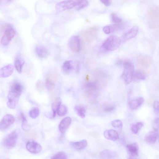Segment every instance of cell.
<instances>
[{"label":"cell","mask_w":159,"mask_h":159,"mask_svg":"<svg viewBox=\"0 0 159 159\" xmlns=\"http://www.w3.org/2000/svg\"><path fill=\"white\" fill-rule=\"evenodd\" d=\"M121 42V40L119 37L114 35L111 36L103 43L101 48L107 51H114L119 47Z\"/></svg>","instance_id":"6da1fadb"},{"label":"cell","mask_w":159,"mask_h":159,"mask_svg":"<svg viewBox=\"0 0 159 159\" xmlns=\"http://www.w3.org/2000/svg\"><path fill=\"white\" fill-rule=\"evenodd\" d=\"M124 71L122 74V78L127 84L130 83L133 79L135 73V68L133 63L128 61L123 63Z\"/></svg>","instance_id":"7a4b0ae2"},{"label":"cell","mask_w":159,"mask_h":159,"mask_svg":"<svg viewBox=\"0 0 159 159\" xmlns=\"http://www.w3.org/2000/svg\"><path fill=\"white\" fill-rule=\"evenodd\" d=\"M148 23L150 28L155 29L159 26V7L150 10L148 14Z\"/></svg>","instance_id":"3957f363"},{"label":"cell","mask_w":159,"mask_h":159,"mask_svg":"<svg viewBox=\"0 0 159 159\" xmlns=\"http://www.w3.org/2000/svg\"><path fill=\"white\" fill-rule=\"evenodd\" d=\"M16 31L14 29L8 27L4 31L1 40V44L4 46H8L15 37Z\"/></svg>","instance_id":"277c9868"},{"label":"cell","mask_w":159,"mask_h":159,"mask_svg":"<svg viewBox=\"0 0 159 159\" xmlns=\"http://www.w3.org/2000/svg\"><path fill=\"white\" fill-rule=\"evenodd\" d=\"M76 5L74 0H66L57 4L55 10L57 12H61L75 7Z\"/></svg>","instance_id":"5b68a950"},{"label":"cell","mask_w":159,"mask_h":159,"mask_svg":"<svg viewBox=\"0 0 159 159\" xmlns=\"http://www.w3.org/2000/svg\"><path fill=\"white\" fill-rule=\"evenodd\" d=\"M18 138V134L17 132L15 131L12 132L4 140V146L8 148H13L17 143Z\"/></svg>","instance_id":"8992f818"},{"label":"cell","mask_w":159,"mask_h":159,"mask_svg":"<svg viewBox=\"0 0 159 159\" xmlns=\"http://www.w3.org/2000/svg\"><path fill=\"white\" fill-rule=\"evenodd\" d=\"M69 46L72 51L78 53L81 50V40L79 37L74 35L72 37L69 42Z\"/></svg>","instance_id":"52a82bcc"},{"label":"cell","mask_w":159,"mask_h":159,"mask_svg":"<svg viewBox=\"0 0 159 159\" xmlns=\"http://www.w3.org/2000/svg\"><path fill=\"white\" fill-rule=\"evenodd\" d=\"M86 94L89 97H95L98 92L97 85L93 82H90L86 84L85 86Z\"/></svg>","instance_id":"ba28073f"},{"label":"cell","mask_w":159,"mask_h":159,"mask_svg":"<svg viewBox=\"0 0 159 159\" xmlns=\"http://www.w3.org/2000/svg\"><path fill=\"white\" fill-rule=\"evenodd\" d=\"M14 121L15 119L12 115L9 114L5 115L0 124V129L1 131H4L13 124Z\"/></svg>","instance_id":"9c48e42d"},{"label":"cell","mask_w":159,"mask_h":159,"mask_svg":"<svg viewBox=\"0 0 159 159\" xmlns=\"http://www.w3.org/2000/svg\"><path fill=\"white\" fill-rule=\"evenodd\" d=\"M139 28L137 26H133L123 35L121 42H125L134 38L137 34Z\"/></svg>","instance_id":"30bf717a"},{"label":"cell","mask_w":159,"mask_h":159,"mask_svg":"<svg viewBox=\"0 0 159 159\" xmlns=\"http://www.w3.org/2000/svg\"><path fill=\"white\" fill-rule=\"evenodd\" d=\"M26 147L28 151L34 154L39 153L42 149L41 145L33 140H30L28 141L26 145Z\"/></svg>","instance_id":"8fae6325"},{"label":"cell","mask_w":159,"mask_h":159,"mask_svg":"<svg viewBox=\"0 0 159 159\" xmlns=\"http://www.w3.org/2000/svg\"><path fill=\"white\" fill-rule=\"evenodd\" d=\"M20 96V95L17 93L10 90L8 96V101L7 103L8 107L11 109L14 108L16 107L17 102Z\"/></svg>","instance_id":"7c38bea8"},{"label":"cell","mask_w":159,"mask_h":159,"mask_svg":"<svg viewBox=\"0 0 159 159\" xmlns=\"http://www.w3.org/2000/svg\"><path fill=\"white\" fill-rule=\"evenodd\" d=\"M72 119L70 117H67L63 118L59 125V131L62 133H65L69 128Z\"/></svg>","instance_id":"4fadbf2b"},{"label":"cell","mask_w":159,"mask_h":159,"mask_svg":"<svg viewBox=\"0 0 159 159\" xmlns=\"http://www.w3.org/2000/svg\"><path fill=\"white\" fill-rule=\"evenodd\" d=\"M74 70H75L74 63L72 61H66L62 67V72L66 75L70 74Z\"/></svg>","instance_id":"5bb4252c"},{"label":"cell","mask_w":159,"mask_h":159,"mask_svg":"<svg viewBox=\"0 0 159 159\" xmlns=\"http://www.w3.org/2000/svg\"><path fill=\"white\" fill-rule=\"evenodd\" d=\"M138 63L139 65L142 67L147 69L152 65V60L149 57L143 56L141 57L138 59Z\"/></svg>","instance_id":"9a60e30c"},{"label":"cell","mask_w":159,"mask_h":159,"mask_svg":"<svg viewBox=\"0 0 159 159\" xmlns=\"http://www.w3.org/2000/svg\"><path fill=\"white\" fill-rule=\"evenodd\" d=\"M14 67L12 65H9L2 68L0 71V76L3 78L10 76L14 71Z\"/></svg>","instance_id":"2e32d148"},{"label":"cell","mask_w":159,"mask_h":159,"mask_svg":"<svg viewBox=\"0 0 159 159\" xmlns=\"http://www.w3.org/2000/svg\"><path fill=\"white\" fill-rule=\"evenodd\" d=\"M126 148L131 157H136L138 156L139 148L137 143H134L128 145L126 146Z\"/></svg>","instance_id":"e0dca14e"},{"label":"cell","mask_w":159,"mask_h":159,"mask_svg":"<svg viewBox=\"0 0 159 159\" xmlns=\"http://www.w3.org/2000/svg\"><path fill=\"white\" fill-rule=\"evenodd\" d=\"M35 52L37 55L42 58H47L50 54L49 51L42 46H37L35 48Z\"/></svg>","instance_id":"ac0fdd59"},{"label":"cell","mask_w":159,"mask_h":159,"mask_svg":"<svg viewBox=\"0 0 159 159\" xmlns=\"http://www.w3.org/2000/svg\"><path fill=\"white\" fill-rule=\"evenodd\" d=\"M105 137L107 139L115 141L119 138L118 133L114 130H109L105 131L104 133Z\"/></svg>","instance_id":"d6986e66"},{"label":"cell","mask_w":159,"mask_h":159,"mask_svg":"<svg viewBox=\"0 0 159 159\" xmlns=\"http://www.w3.org/2000/svg\"><path fill=\"white\" fill-rule=\"evenodd\" d=\"M56 78L55 76L50 74L48 75L46 80V85L47 88L50 90H52L54 88Z\"/></svg>","instance_id":"ffe728a7"},{"label":"cell","mask_w":159,"mask_h":159,"mask_svg":"<svg viewBox=\"0 0 159 159\" xmlns=\"http://www.w3.org/2000/svg\"><path fill=\"white\" fill-rule=\"evenodd\" d=\"M144 101V100L142 97L132 100L129 102V107L132 110L136 109L143 104Z\"/></svg>","instance_id":"44dd1931"},{"label":"cell","mask_w":159,"mask_h":159,"mask_svg":"<svg viewBox=\"0 0 159 159\" xmlns=\"http://www.w3.org/2000/svg\"><path fill=\"white\" fill-rule=\"evenodd\" d=\"M157 137V132L154 130L150 132L146 135L145 137V140L148 143L153 144L156 142Z\"/></svg>","instance_id":"7402d4cb"},{"label":"cell","mask_w":159,"mask_h":159,"mask_svg":"<svg viewBox=\"0 0 159 159\" xmlns=\"http://www.w3.org/2000/svg\"><path fill=\"white\" fill-rule=\"evenodd\" d=\"M72 147L76 150H82L87 146V142L86 140H83L77 142H72L70 143Z\"/></svg>","instance_id":"603a6c76"},{"label":"cell","mask_w":159,"mask_h":159,"mask_svg":"<svg viewBox=\"0 0 159 159\" xmlns=\"http://www.w3.org/2000/svg\"><path fill=\"white\" fill-rule=\"evenodd\" d=\"M86 109L85 106L83 105H78L74 108L75 111L77 114L82 118L85 117Z\"/></svg>","instance_id":"cb8c5ba5"},{"label":"cell","mask_w":159,"mask_h":159,"mask_svg":"<svg viewBox=\"0 0 159 159\" xmlns=\"http://www.w3.org/2000/svg\"><path fill=\"white\" fill-rule=\"evenodd\" d=\"M24 63V60L20 55H18L16 58L14 62L15 68L19 73L22 72V66Z\"/></svg>","instance_id":"d4e9b609"},{"label":"cell","mask_w":159,"mask_h":159,"mask_svg":"<svg viewBox=\"0 0 159 159\" xmlns=\"http://www.w3.org/2000/svg\"><path fill=\"white\" fill-rule=\"evenodd\" d=\"M62 100L60 98H57L52 105V108L53 110V114L52 118L55 117L57 110L61 105Z\"/></svg>","instance_id":"484cf974"},{"label":"cell","mask_w":159,"mask_h":159,"mask_svg":"<svg viewBox=\"0 0 159 159\" xmlns=\"http://www.w3.org/2000/svg\"><path fill=\"white\" fill-rule=\"evenodd\" d=\"M10 90L15 92L20 96L22 92L23 87L20 83L16 82L11 86Z\"/></svg>","instance_id":"4316f807"},{"label":"cell","mask_w":159,"mask_h":159,"mask_svg":"<svg viewBox=\"0 0 159 159\" xmlns=\"http://www.w3.org/2000/svg\"><path fill=\"white\" fill-rule=\"evenodd\" d=\"M77 3L75 9L78 10H80L87 7L89 3L87 0H74Z\"/></svg>","instance_id":"83f0119b"},{"label":"cell","mask_w":159,"mask_h":159,"mask_svg":"<svg viewBox=\"0 0 159 159\" xmlns=\"http://www.w3.org/2000/svg\"><path fill=\"white\" fill-rule=\"evenodd\" d=\"M143 125V124L141 122L132 123L131 125V129L134 133L137 134L141 129Z\"/></svg>","instance_id":"f1b7e54d"},{"label":"cell","mask_w":159,"mask_h":159,"mask_svg":"<svg viewBox=\"0 0 159 159\" xmlns=\"http://www.w3.org/2000/svg\"><path fill=\"white\" fill-rule=\"evenodd\" d=\"M21 117L22 120V129L25 131H28L30 129V126L27 123L25 117L22 113L21 114Z\"/></svg>","instance_id":"f546056e"},{"label":"cell","mask_w":159,"mask_h":159,"mask_svg":"<svg viewBox=\"0 0 159 159\" xmlns=\"http://www.w3.org/2000/svg\"><path fill=\"white\" fill-rule=\"evenodd\" d=\"M101 156L104 158H109L115 156V154L109 150H105L101 152Z\"/></svg>","instance_id":"4dcf8cb0"},{"label":"cell","mask_w":159,"mask_h":159,"mask_svg":"<svg viewBox=\"0 0 159 159\" xmlns=\"http://www.w3.org/2000/svg\"><path fill=\"white\" fill-rule=\"evenodd\" d=\"M146 78V76L142 72L137 71L135 72L133 79L135 81L144 80Z\"/></svg>","instance_id":"1f68e13d"},{"label":"cell","mask_w":159,"mask_h":159,"mask_svg":"<svg viewBox=\"0 0 159 159\" xmlns=\"http://www.w3.org/2000/svg\"><path fill=\"white\" fill-rule=\"evenodd\" d=\"M67 113V109L66 106L64 105H60L58 107L57 113L58 115L61 116L65 115Z\"/></svg>","instance_id":"d6a6232c"},{"label":"cell","mask_w":159,"mask_h":159,"mask_svg":"<svg viewBox=\"0 0 159 159\" xmlns=\"http://www.w3.org/2000/svg\"><path fill=\"white\" fill-rule=\"evenodd\" d=\"M110 17L112 22L115 24H120L123 21L122 20L121 18L114 13L111 14Z\"/></svg>","instance_id":"836d02e7"},{"label":"cell","mask_w":159,"mask_h":159,"mask_svg":"<svg viewBox=\"0 0 159 159\" xmlns=\"http://www.w3.org/2000/svg\"><path fill=\"white\" fill-rule=\"evenodd\" d=\"M111 125L114 128L121 129L123 127V123L122 121L118 119L114 120L111 122Z\"/></svg>","instance_id":"e575fe53"},{"label":"cell","mask_w":159,"mask_h":159,"mask_svg":"<svg viewBox=\"0 0 159 159\" xmlns=\"http://www.w3.org/2000/svg\"><path fill=\"white\" fill-rule=\"evenodd\" d=\"M39 114V110L37 108H35L31 110L29 112L30 117L32 118H37Z\"/></svg>","instance_id":"d590c367"},{"label":"cell","mask_w":159,"mask_h":159,"mask_svg":"<svg viewBox=\"0 0 159 159\" xmlns=\"http://www.w3.org/2000/svg\"><path fill=\"white\" fill-rule=\"evenodd\" d=\"M153 124V129L157 132L158 137H159V118L155 119Z\"/></svg>","instance_id":"8d00e7d4"},{"label":"cell","mask_w":159,"mask_h":159,"mask_svg":"<svg viewBox=\"0 0 159 159\" xmlns=\"http://www.w3.org/2000/svg\"><path fill=\"white\" fill-rule=\"evenodd\" d=\"M67 158L66 154L62 152H60L57 153L51 158L53 159H67Z\"/></svg>","instance_id":"74e56055"},{"label":"cell","mask_w":159,"mask_h":159,"mask_svg":"<svg viewBox=\"0 0 159 159\" xmlns=\"http://www.w3.org/2000/svg\"><path fill=\"white\" fill-rule=\"evenodd\" d=\"M115 109V107L110 105H105L103 107L104 110L106 112H111Z\"/></svg>","instance_id":"f35d334b"},{"label":"cell","mask_w":159,"mask_h":159,"mask_svg":"<svg viewBox=\"0 0 159 159\" xmlns=\"http://www.w3.org/2000/svg\"><path fill=\"white\" fill-rule=\"evenodd\" d=\"M154 112L156 114L159 113V102L155 101L153 105Z\"/></svg>","instance_id":"ab89813d"},{"label":"cell","mask_w":159,"mask_h":159,"mask_svg":"<svg viewBox=\"0 0 159 159\" xmlns=\"http://www.w3.org/2000/svg\"><path fill=\"white\" fill-rule=\"evenodd\" d=\"M75 65V70L77 73H78L80 70V63L78 61H77L74 63Z\"/></svg>","instance_id":"60d3db41"},{"label":"cell","mask_w":159,"mask_h":159,"mask_svg":"<svg viewBox=\"0 0 159 159\" xmlns=\"http://www.w3.org/2000/svg\"><path fill=\"white\" fill-rule=\"evenodd\" d=\"M100 1L105 6L109 7L111 6L112 0H100Z\"/></svg>","instance_id":"b9f144b4"},{"label":"cell","mask_w":159,"mask_h":159,"mask_svg":"<svg viewBox=\"0 0 159 159\" xmlns=\"http://www.w3.org/2000/svg\"><path fill=\"white\" fill-rule=\"evenodd\" d=\"M104 33L107 34H108L111 33V30L109 26H107L104 27L103 29Z\"/></svg>","instance_id":"7bdbcfd3"},{"label":"cell","mask_w":159,"mask_h":159,"mask_svg":"<svg viewBox=\"0 0 159 159\" xmlns=\"http://www.w3.org/2000/svg\"><path fill=\"white\" fill-rule=\"evenodd\" d=\"M41 82L40 81H38V83H37V88L38 89H40L41 87Z\"/></svg>","instance_id":"ee69618b"},{"label":"cell","mask_w":159,"mask_h":159,"mask_svg":"<svg viewBox=\"0 0 159 159\" xmlns=\"http://www.w3.org/2000/svg\"><path fill=\"white\" fill-rule=\"evenodd\" d=\"M4 1H5L6 2H11L13 1V0H4Z\"/></svg>","instance_id":"f6af8a7d"}]
</instances>
